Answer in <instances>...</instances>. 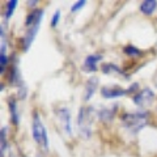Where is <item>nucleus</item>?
Segmentation results:
<instances>
[{"label":"nucleus","instance_id":"obj_1","mask_svg":"<svg viewBox=\"0 0 157 157\" xmlns=\"http://www.w3.org/2000/svg\"><path fill=\"white\" fill-rule=\"evenodd\" d=\"M122 123L132 134L139 132L141 128L148 124V113L137 111V113H126L122 117Z\"/></svg>","mask_w":157,"mask_h":157},{"label":"nucleus","instance_id":"obj_15","mask_svg":"<svg viewBox=\"0 0 157 157\" xmlns=\"http://www.w3.org/2000/svg\"><path fill=\"white\" fill-rule=\"evenodd\" d=\"M124 52H126V55H128L130 58H137V56L141 55V51L137 50L135 46H126Z\"/></svg>","mask_w":157,"mask_h":157},{"label":"nucleus","instance_id":"obj_20","mask_svg":"<svg viewBox=\"0 0 157 157\" xmlns=\"http://www.w3.org/2000/svg\"><path fill=\"white\" fill-rule=\"evenodd\" d=\"M152 81H153V85L157 88V71L153 73V76H152Z\"/></svg>","mask_w":157,"mask_h":157},{"label":"nucleus","instance_id":"obj_2","mask_svg":"<svg viewBox=\"0 0 157 157\" xmlns=\"http://www.w3.org/2000/svg\"><path fill=\"white\" fill-rule=\"evenodd\" d=\"M32 134H33V139L37 143V145L41 148L43 153H46L48 151V137L46 134V128L43 126L39 114L36 111L33 114V126H32Z\"/></svg>","mask_w":157,"mask_h":157},{"label":"nucleus","instance_id":"obj_17","mask_svg":"<svg viewBox=\"0 0 157 157\" xmlns=\"http://www.w3.org/2000/svg\"><path fill=\"white\" fill-rule=\"evenodd\" d=\"M59 20H60V11H55V13H54V16L51 18V26L55 28L58 25Z\"/></svg>","mask_w":157,"mask_h":157},{"label":"nucleus","instance_id":"obj_12","mask_svg":"<svg viewBox=\"0 0 157 157\" xmlns=\"http://www.w3.org/2000/svg\"><path fill=\"white\" fill-rule=\"evenodd\" d=\"M8 106H9V114H11L12 123L13 124H18V109H17L16 101L9 100L8 101Z\"/></svg>","mask_w":157,"mask_h":157},{"label":"nucleus","instance_id":"obj_6","mask_svg":"<svg viewBox=\"0 0 157 157\" xmlns=\"http://www.w3.org/2000/svg\"><path fill=\"white\" fill-rule=\"evenodd\" d=\"M127 93V90H124L123 88L119 86H114V88H109V86H104L101 88V96L106 98V100H113V98H118L122 97Z\"/></svg>","mask_w":157,"mask_h":157},{"label":"nucleus","instance_id":"obj_13","mask_svg":"<svg viewBox=\"0 0 157 157\" xmlns=\"http://www.w3.org/2000/svg\"><path fill=\"white\" fill-rule=\"evenodd\" d=\"M8 80H9V82H11L12 85H22V80H21V77H20V73H18V70H17L16 66L12 67Z\"/></svg>","mask_w":157,"mask_h":157},{"label":"nucleus","instance_id":"obj_11","mask_svg":"<svg viewBox=\"0 0 157 157\" xmlns=\"http://www.w3.org/2000/svg\"><path fill=\"white\" fill-rule=\"evenodd\" d=\"M156 7H157L156 0H145V2H141V4H140V11L144 14H147V16H149V14L155 12Z\"/></svg>","mask_w":157,"mask_h":157},{"label":"nucleus","instance_id":"obj_19","mask_svg":"<svg viewBox=\"0 0 157 157\" xmlns=\"http://www.w3.org/2000/svg\"><path fill=\"white\" fill-rule=\"evenodd\" d=\"M137 86H139L137 84H132V86H130V88H128V90H127V93H134V92L136 90V88H137Z\"/></svg>","mask_w":157,"mask_h":157},{"label":"nucleus","instance_id":"obj_10","mask_svg":"<svg viewBox=\"0 0 157 157\" xmlns=\"http://www.w3.org/2000/svg\"><path fill=\"white\" fill-rule=\"evenodd\" d=\"M98 86V78L97 77H92L86 81L85 84V92H84V101H89L92 96L94 94V92Z\"/></svg>","mask_w":157,"mask_h":157},{"label":"nucleus","instance_id":"obj_8","mask_svg":"<svg viewBox=\"0 0 157 157\" xmlns=\"http://www.w3.org/2000/svg\"><path fill=\"white\" fill-rule=\"evenodd\" d=\"M102 72L106 73V75H111V76H119V77H123L124 80H128V76L123 72V70H121L118 66L115 64H111V63H106V64L102 66Z\"/></svg>","mask_w":157,"mask_h":157},{"label":"nucleus","instance_id":"obj_7","mask_svg":"<svg viewBox=\"0 0 157 157\" xmlns=\"http://www.w3.org/2000/svg\"><path fill=\"white\" fill-rule=\"evenodd\" d=\"M58 115H59V119H60V123L64 128L66 134L67 135H71L72 134V128H71V113H70V109L67 107H63L58 111Z\"/></svg>","mask_w":157,"mask_h":157},{"label":"nucleus","instance_id":"obj_14","mask_svg":"<svg viewBox=\"0 0 157 157\" xmlns=\"http://www.w3.org/2000/svg\"><path fill=\"white\" fill-rule=\"evenodd\" d=\"M16 7H17V0H9V2H7V4H6V14H4L6 20H9L12 17L13 11L16 9Z\"/></svg>","mask_w":157,"mask_h":157},{"label":"nucleus","instance_id":"obj_21","mask_svg":"<svg viewBox=\"0 0 157 157\" xmlns=\"http://www.w3.org/2000/svg\"><path fill=\"white\" fill-rule=\"evenodd\" d=\"M28 4H30L32 7H34V6H36V4H37V2H28Z\"/></svg>","mask_w":157,"mask_h":157},{"label":"nucleus","instance_id":"obj_9","mask_svg":"<svg viewBox=\"0 0 157 157\" xmlns=\"http://www.w3.org/2000/svg\"><path fill=\"white\" fill-rule=\"evenodd\" d=\"M102 59L101 55H88L84 60V64H82V70L86 72H96L97 71V63Z\"/></svg>","mask_w":157,"mask_h":157},{"label":"nucleus","instance_id":"obj_16","mask_svg":"<svg viewBox=\"0 0 157 157\" xmlns=\"http://www.w3.org/2000/svg\"><path fill=\"white\" fill-rule=\"evenodd\" d=\"M0 139H2V157H4V152L7 148V139H6V128H2V135H0Z\"/></svg>","mask_w":157,"mask_h":157},{"label":"nucleus","instance_id":"obj_5","mask_svg":"<svg viewBox=\"0 0 157 157\" xmlns=\"http://www.w3.org/2000/svg\"><path fill=\"white\" fill-rule=\"evenodd\" d=\"M41 21H42V18L38 20V21L34 24V25H32L30 28H28V32H26V34H25V36H24V38H22V47H24V51H28L29 47H30V45L33 43L34 38H36L37 33H38V30H39V25H41Z\"/></svg>","mask_w":157,"mask_h":157},{"label":"nucleus","instance_id":"obj_3","mask_svg":"<svg viewBox=\"0 0 157 157\" xmlns=\"http://www.w3.org/2000/svg\"><path fill=\"white\" fill-rule=\"evenodd\" d=\"M92 121H93V109L92 107H81L77 115V126L81 135L84 137L90 136L92 131Z\"/></svg>","mask_w":157,"mask_h":157},{"label":"nucleus","instance_id":"obj_4","mask_svg":"<svg viewBox=\"0 0 157 157\" xmlns=\"http://www.w3.org/2000/svg\"><path fill=\"white\" fill-rule=\"evenodd\" d=\"M155 100V93L152 92L149 88H144V89H141L136 93L132 98V101H134V104L139 107H148L152 105V102Z\"/></svg>","mask_w":157,"mask_h":157},{"label":"nucleus","instance_id":"obj_18","mask_svg":"<svg viewBox=\"0 0 157 157\" xmlns=\"http://www.w3.org/2000/svg\"><path fill=\"white\" fill-rule=\"evenodd\" d=\"M86 4V2L85 0H81V2H77V3H75V6H73L72 8H71V11L72 12H76V11H78V9H81L82 7H84Z\"/></svg>","mask_w":157,"mask_h":157}]
</instances>
